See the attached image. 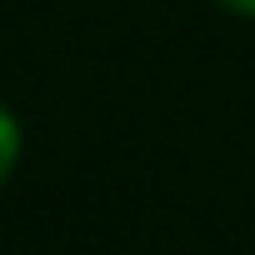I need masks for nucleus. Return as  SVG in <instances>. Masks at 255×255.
I'll return each mask as SVG.
<instances>
[{
	"label": "nucleus",
	"instance_id": "obj_1",
	"mask_svg": "<svg viewBox=\"0 0 255 255\" xmlns=\"http://www.w3.org/2000/svg\"><path fill=\"white\" fill-rule=\"evenodd\" d=\"M20 145H25L20 120L10 115V105H5V100H0V185L15 175V165H20Z\"/></svg>",
	"mask_w": 255,
	"mask_h": 255
},
{
	"label": "nucleus",
	"instance_id": "obj_2",
	"mask_svg": "<svg viewBox=\"0 0 255 255\" xmlns=\"http://www.w3.org/2000/svg\"><path fill=\"white\" fill-rule=\"evenodd\" d=\"M215 5H225L230 15H245V20H255V0H215Z\"/></svg>",
	"mask_w": 255,
	"mask_h": 255
}]
</instances>
